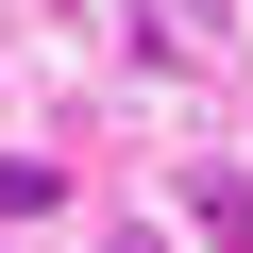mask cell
<instances>
[{"label": "cell", "mask_w": 253, "mask_h": 253, "mask_svg": "<svg viewBox=\"0 0 253 253\" xmlns=\"http://www.w3.org/2000/svg\"><path fill=\"white\" fill-rule=\"evenodd\" d=\"M203 236H219V253H253V186H236V169H203Z\"/></svg>", "instance_id": "6da1fadb"}]
</instances>
